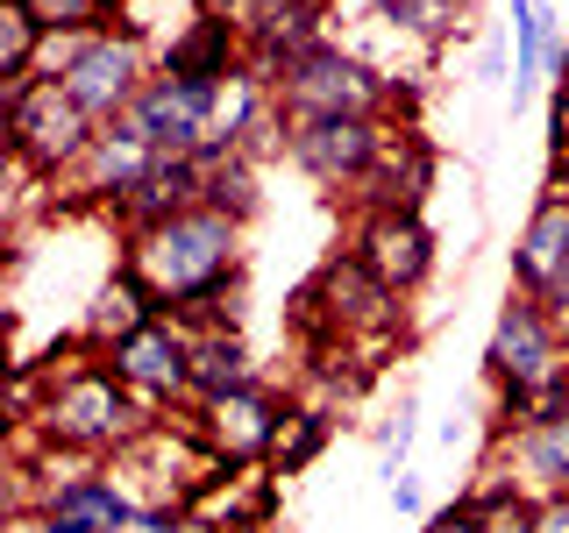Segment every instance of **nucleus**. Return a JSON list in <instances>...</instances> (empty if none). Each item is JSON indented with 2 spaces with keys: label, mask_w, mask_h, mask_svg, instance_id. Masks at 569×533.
Returning a JSON list of instances; mask_svg holds the SVG:
<instances>
[{
  "label": "nucleus",
  "mask_w": 569,
  "mask_h": 533,
  "mask_svg": "<svg viewBox=\"0 0 569 533\" xmlns=\"http://www.w3.org/2000/svg\"><path fill=\"white\" fill-rule=\"evenodd\" d=\"M121 263L157 292V306L178 313L186 328H236L242 299V221L221 207H192L171 221L121 235Z\"/></svg>",
  "instance_id": "f257e3e1"
},
{
  "label": "nucleus",
  "mask_w": 569,
  "mask_h": 533,
  "mask_svg": "<svg viewBox=\"0 0 569 533\" xmlns=\"http://www.w3.org/2000/svg\"><path fill=\"white\" fill-rule=\"evenodd\" d=\"M22 426H36V434H43L58 455L114 462V455H129L136 441L150 434L157 413H150V405H142L136 391L114 378V363H107V355L79 349L64 370L50 363L43 378H36V413H29Z\"/></svg>",
  "instance_id": "f03ea898"
},
{
  "label": "nucleus",
  "mask_w": 569,
  "mask_h": 533,
  "mask_svg": "<svg viewBox=\"0 0 569 533\" xmlns=\"http://www.w3.org/2000/svg\"><path fill=\"white\" fill-rule=\"evenodd\" d=\"M271 100L284 121H385L399 107H413V93H399V79L378 71L363 50L349 43H313L271 79Z\"/></svg>",
  "instance_id": "7ed1b4c3"
},
{
  "label": "nucleus",
  "mask_w": 569,
  "mask_h": 533,
  "mask_svg": "<svg viewBox=\"0 0 569 533\" xmlns=\"http://www.w3.org/2000/svg\"><path fill=\"white\" fill-rule=\"evenodd\" d=\"M93 121L71 107V93L58 79H36L22 93H8V164L29 171L36 185H58L79 171V157L93 150Z\"/></svg>",
  "instance_id": "20e7f679"
},
{
  "label": "nucleus",
  "mask_w": 569,
  "mask_h": 533,
  "mask_svg": "<svg viewBox=\"0 0 569 533\" xmlns=\"http://www.w3.org/2000/svg\"><path fill=\"white\" fill-rule=\"evenodd\" d=\"M299 328L313 334V342H363V334H391L406 328V306L399 292H385L378 278L363 271V263L349 257V249H335L320 271L299 284Z\"/></svg>",
  "instance_id": "39448f33"
},
{
  "label": "nucleus",
  "mask_w": 569,
  "mask_h": 533,
  "mask_svg": "<svg viewBox=\"0 0 569 533\" xmlns=\"http://www.w3.org/2000/svg\"><path fill=\"white\" fill-rule=\"evenodd\" d=\"M157 79V64H150V43H142V29H100L93 43H86V58L64 71V93L71 107H79L93 129H107V121H121L129 107L142 100V86Z\"/></svg>",
  "instance_id": "423d86ee"
},
{
  "label": "nucleus",
  "mask_w": 569,
  "mask_h": 533,
  "mask_svg": "<svg viewBox=\"0 0 569 533\" xmlns=\"http://www.w3.org/2000/svg\"><path fill=\"white\" fill-rule=\"evenodd\" d=\"M284 405H292V399H278L271 384L249 378L236 391H221V399L192 405V434H200V449L221 462V470H263V462H271Z\"/></svg>",
  "instance_id": "0eeeda50"
},
{
  "label": "nucleus",
  "mask_w": 569,
  "mask_h": 533,
  "mask_svg": "<svg viewBox=\"0 0 569 533\" xmlns=\"http://www.w3.org/2000/svg\"><path fill=\"white\" fill-rule=\"evenodd\" d=\"M107 363H114V378L129 384L157 420L178 413V405H192V328L178 313H157L142 334L114 342V349H107Z\"/></svg>",
  "instance_id": "6e6552de"
},
{
  "label": "nucleus",
  "mask_w": 569,
  "mask_h": 533,
  "mask_svg": "<svg viewBox=\"0 0 569 533\" xmlns=\"http://www.w3.org/2000/svg\"><path fill=\"white\" fill-rule=\"evenodd\" d=\"M213 107H221V79H178V71H157L121 121H136V129L150 135L157 150H171V157H200L213 142Z\"/></svg>",
  "instance_id": "1a4fd4ad"
},
{
  "label": "nucleus",
  "mask_w": 569,
  "mask_h": 533,
  "mask_svg": "<svg viewBox=\"0 0 569 533\" xmlns=\"http://www.w3.org/2000/svg\"><path fill=\"white\" fill-rule=\"evenodd\" d=\"M391 121V114H385ZM385 121H284V157L328 192H356L385 150Z\"/></svg>",
  "instance_id": "9d476101"
},
{
  "label": "nucleus",
  "mask_w": 569,
  "mask_h": 533,
  "mask_svg": "<svg viewBox=\"0 0 569 533\" xmlns=\"http://www.w3.org/2000/svg\"><path fill=\"white\" fill-rule=\"evenodd\" d=\"M485 476L527 491V497H562L569 491V405L548 420H527V426H498Z\"/></svg>",
  "instance_id": "9b49d317"
},
{
  "label": "nucleus",
  "mask_w": 569,
  "mask_h": 533,
  "mask_svg": "<svg viewBox=\"0 0 569 533\" xmlns=\"http://www.w3.org/2000/svg\"><path fill=\"white\" fill-rule=\"evenodd\" d=\"M349 257L363 263L385 292L413 299L420 284L435 278V228H427V213H363L356 235H349Z\"/></svg>",
  "instance_id": "f8f14e48"
},
{
  "label": "nucleus",
  "mask_w": 569,
  "mask_h": 533,
  "mask_svg": "<svg viewBox=\"0 0 569 533\" xmlns=\"http://www.w3.org/2000/svg\"><path fill=\"white\" fill-rule=\"evenodd\" d=\"M157 157H164V150H157L136 121H107V129L93 135V150L79 157V171L58 178V185H71L79 207H114V200H129L142 178L157 171Z\"/></svg>",
  "instance_id": "ddd939ff"
},
{
  "label": "nucleus",
  "mask_w": 569,
  "mask_h": 533,
  "mask_svg": "<svg viewBox=\"0 0 569 533\" xmlns=\"http://www.w3.org/2000/svg\"><path fill=\"white\" fill-rule=\"evenodd\" d=\"M427 185H435V150H427V135L385 121V150H378V164H370V178L356 185L363 213H420Z\"/></svg>",
  "instance_id": "4468645a"
},
{
  "label": "nucleus",
  "mask_w": 569,
  "mask_h": 533,
  "mask_svg": "<svg viewBox=\"0 0 569 533\" xmlns=\"http://www.w3.org/2000/svg\"><path fill=\"white\" fill-rule=\"evenodd\" d=\"M164 313L157 306V292L142 284L129 263H114L100 284H93V299H86V313H79V349H93V355H107L114 342H129V334H142L150 320Z\"/></svg>",
  "instance_id": "2eb2a0df"
},
{
  "label": "nucleus",
  "mask_w": 569,
  "mask_h": 533,
  "mask_svg": "<svg viewBox=\"0 0 569 533\" xmlns=\"http://www.w3.org/2000/svg\"><path fill=\"white\" fill-rule=\"evenodd\" d=\"M562 271H569V192L548 185L541 200H533V213H527L520 242H512V292L541 299Z\"/></svg>",
  "instance_id": "dca6fc26"
},
{
  "label": "nucleus",
  "mask_w": 569,
  "mask_h": 533,
  "mask_svg": "<svg viewBox=\"0 0 569 533\" xmlns=\"http://www.w3.org/2000/svg\"><path fill=\"white\" fill-rule=\"evenodd\" d=\"M506 8H512V114H520L548 86V50H556L569 29L556 22L548 0H506Z\"/></svg>",
  "instance_id": "f3484780"
},
{
  "label": "nucleus",
  "mask_w": 569,
  "mask_h": 533,
  "mask_svg": "<svg viewBox=\"0 0 569 533\" xmlns=\"http://www.w3.org/2000/svg\"><path fill=\"white\" fill-rule=\"evenodd\" d=\"M257 370H249V349H242V334L236 328H192V405L200 399H221V391H236L249 384Z\"/></svg>",
  "instance_id": "a211bd4d"
},
{
  "label": "nucleus",
  "mask_w": 569,
  "mask_h": 533,
  "mask_svg": "<svg viewBox=\"0 0 569 533\" xmlns=\"http://www.w3.org/2000/svg\"><path fill=\"white\" fill-rule=\"evenodd\" d=\"M378 22L413 36L420 50H435V43H449V36L470 29V0H378Z\"/></svg>",
  "instance_id": "6ab92c4d"
},
{
  "label": "nucleus",
  "mask_w": 569,
  "mask_h": 533,
  "mask_svg": "<svg viewBox=\"0 0 569 533\" xmlns=\"http://www.w3.org/2000/svg\"><path fill=\"white\" fill-rule=\"evenodd\" d=\"M328 434H335L328 405H284L278 441H271V470H278V476H299L320 449H328Z\"/></svg>",
  "instance_id": "aec40b11"
},
{
  "label": "nucleus",
  "mask_w": 569,
  "mask_h": 533,
  "mask_svg": "<svg viewBox=\"0 0 569 533\" xmlns=\"http://www.w3.org/2000/svg\"><path fill=\"white\" fill-rule=\"evenodd\" d=\"M36 50H43V22L22 14L14 0H0V93L36 86Z\"/></svg>",
  "instance_id": "412c9836"
},
{
  "label": "nucleus",
  "mask_w": 569,
  "mask_h": 533,
  "mask_svg": "<svg viewBox=\"0 0 569 533\" xmlns=\"http://www.w3.org/2000/svg\"><path fill=\"white\" fill-rule=\"evenodd\" d=\"M470 512H477V533H533V512H541V497L512 491V484H477L470 491Z\"/></svg>",
  "instance_id": "4be33fe9"
},
{
  "label": "nucleus",
  "mask_w": 569,
  "mask_h": 533,
  "mask_svg": "<svg viewBox=\"0 0 569 533\" xmlns=\"http://www.w3.org/2000/svg\"><path fill=\"white\" fill-rule=\"evenodd\" d=\"M22 14H36L43 29H114L107 0H14Z\"/></svg>",
  "instance_id": "5701e85b"
},
{
  "label": "nucleus",
  "mask_w": 569,
  "mask_h": 533,
  "mask_svg": "<svg viewBox=\"0 0 569 533\" xmlns=\"http://www.w3.org/2000/svg\"><path fill=\"white\" fill-rule=\"evenodd\" d=\"M413 434H420V391H399V405H391V420H385V434H378L385 476L406 470V455H413Z\"/></svg>",
  "instance_id": "b1692460"
},
{
  "label": "nucleus",
  "mask_w": 569,
  "mask_h": 533,
  "mask_svg": "<svg viewBox=\"0 0 569 533\" xmlns=\"http://www.w3.org/2000/svg\"><path fill=\"white\" fill-rule=\"evenodd\" d=\"M100 29H43V50H36V79H64L71 64L86 58V43H93Z\"/></svg>",
  "instance_id": "393cba45"
},
{
  "label": "nucleus",
  "mask_w": 569,
  "mask_h": 533,
  "mask_svg": "<svg viewBox=\"0 0 569 533\" xmlns=\"http://www.w3.org/2000/svg\"><path fill=\"white\" fill-rule=\"evenodd\" d=\"M548 150H556V164H569V79H556V93H548Z\"/></svg>",
  "instance_id": "a878e982"
},
{
  "label": "nucleus",
  "mask_w": 569,
  "mask_h": 533,
  "mask_svg": "<svg viewBox=\"0 0 569 533\" xmlns=\"http://www.w3.org/2000/svg\"><path fill=\"white\" fill-rule=\"evenodd\" d=\"M420 533H477V512H470V497H456V505H441V512H427Z\"/></svg>",
  "instance_id": "bb28decb"
},
{
  "label": "nucleus",
  "mask_w": 569,
  "mask_h": 533,
  "mask_svg": "<svg viewBox=\"0 0 569 533\" xmlns=\"http://www.w3.org/2000/svg\"><path fill=\"white\" fill-rule=\"evenodd\" d=\"M385 497H391V512L420 520V484H413V470H391V476H385Z\"/></svg>",
  "instance_id": "cd10ccee"
},
{
  "label": "nucleus",
  "mask_w": 569,
  "mask_h": 533,
  "mask_svg": "<svg viewBox=\"0 0 569 533\" xmlns=\"http://www.w3.org/2000/svg\"><path fill=\"white\" fill-rule=\"evenodd\" d=\"M8 533H79V526H64L58 512H8Z\"/></svg>",
  "instance_id": "c85d7f7f"
},
{
  "label": "nucleus",
  "mask_w": 569,
  "mask_h": 533,
  "mask_svg": "<svg viewBox=\"0 0 569 533\" xmlns=\"http://www.w3.org/2000/svg\"><path fill=\"white\" fill-rule=\"evenodd\" d=\"M541 313L556 320V328H562V342H569V271H562V278H556V284L541 292Z\"/></svg>",
  "instance_id": "c756f323"
},
{
  "label": "nucleus",
  "mask_w": 569,
  "mask_h": 533,
  "mask_svg": "<svg viewBox=\"0 0 569 533\" xmlns=\"http://www.w3.org/2000/svg\"><path fill=\"white\" fill-rule=\"evenodd\" d=\"M533 533H569V491H562V497H541V512H533Z\"/></svg>",
  "instance_id": "7c9ffc66"
},
{
  "label": "nucleus",
  "mask_w": 569,
  "mask_h": 533,
  "mask_svg": "<svg viewBox=\"0 0 569 533\" xmlns=\"http://www.w3.org/2000/svg\"><path fill=\"white\" fill-rule=\"evenodd\" d=\"M213 533H278L271 520H236V526H213Z\"/></svg>",
  "instance_id": "2f4dec72"
},
{
  "label": "nucleus",
  "mask_w": 569,
  "mask_h": 533,
  "mask_svg": "<svg viewBox=\"0 0 569 533\" xmlns=\"http://www.w3.org/2000/svg\"><path fill=\"white\" fill-rule=\"evenodd\" d=\"M107 14H114V22H129V14H136V0H107Z\"/></svg>",
  "instance_id": "473e14b6"
},
{
  "label": "nucleus",
  "mask_w": 569,
  "mask_h": 533,
  "mask_svg": "<svg viewBox=\"0 0 569 533\" xmlns=\"http://www.w3.org/2000/svg\"><path fill=\"white\" fill-rule=\"evenodd\" d=\"M548 185H562V192H569V164H556V171H548Z\"/></svg>",
  "instance_id": "72a5a7b5"
}]
</instances>
